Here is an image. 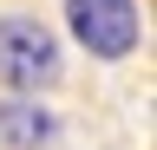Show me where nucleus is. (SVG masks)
<instances>
[{
	"label": "nucleus",
	"instance_id": "nucleus-2",
	"mask_svg": "<svg viewBox=\"0 0 157 150\" xmlns=\"http://www.w3.org/2000/svg\"><path fill=\"white\" fill-rule=\"evenodd\" d=\"M66 20H72V39L92 59H124L137 46V7L131 0H72Z\"/></svg>",
	"mask_w": 157,
	"mask_h": 150
},
{
	"label": "nucleus",
	"instance_id": "nucleus-1",
	"mask_svg": "<svg viewBox=\"0 0 157 150\" xmlns=\"http://www.w3.org/2000/svg\"><path fill=\"white\" fill-rule=\"evenodd\" d=\"M0 79L20 85V91L59 79V46H52V33L39 20H20V13L0 20Z\"/></svg>",
	"mask_w": 157,
	"mask_h": 150
},
{
	"label": "nucleus",
	"instance_id": "nucleus-3",
	"mask_svg": "<svg viewBox=\"0 0 157 150\" xmlns=\"http://www.w3.org/2000/svg\"><path fill=\"white\" fill-rule=\"evenodd\" d=\"M0 137L20 144V150H26V144H46L52 137V118L33 111V104H0Z\"/></svg>",
	"mask_w": 157,
	"mask_h": 150
}]
</instances>
